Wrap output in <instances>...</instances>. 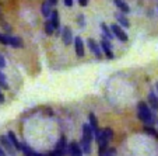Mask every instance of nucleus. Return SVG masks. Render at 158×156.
<instances>
[{"label":"nucleus","mask_w":158,"mask_h":156,"mask_svg":"<svg viewBox=\"0 0 158 156\" xmlns=\"http://www.w3.org/2000/svg\"><path fill=\"white\" fill-rule=\"evenodd\" d=\"M137 117L144 125H158V117L154 114V111L150 108L146 101H139L137 104Z\"/></svg>","instance_id":"obj_1"},{"label":"nucleus","mask_w":158,"mask_h":156,"mask_svg":"<svg viewBox=\"0 0 158 156\" xmlns=\"http://www.w3.org/2000/svg\"><path fill=\"white\" fill-rule=\"evenodd\" d=\"M0 146L4 149V152L7 153V156H15L17 150L14 149V146L11 145V142L9 141L7 135H0Z\"/></svg>","instance_id":"obj_2"},{"label":"nucleus","mask_w":158,"mask_h":156,"mask_svg":"<svg viewBox=\"0 0 158 156\" xmlns=\"http://www.w3.org/2000/svg\"><path fill=\"white\" fill-rule=\"evenodd\" d=\"M99 48H101V51L106 55L108 59H114L115 58L114 52H112V49H110V41L105 38L104 35H101V44H99Z\"/></svg>","instance_id":"obj_3"},{"label":"nucleus","mask_w":158,"mask_h":156,"mask_svg":"<svg viewBox=\"0 0 158 156\" xmlns=\"http://www.w3.org/2000/svg\"><path fill=\"white\" fill-rule=\"evenodd\" d=\"M110 31H112V34H114V37H116L119 41H122V42H126L129 39V37H127V34H126V31L123 30L120 25H118V24H112L110 25Z\"/></svg>","instance_id":"obj_4"},{"label":"nucleus","mask_w":158,"mask_h":156,"mask_svg":"<svg viewBox=\"0 0 158 156\" xmlns=\"http://www.w3.org/2000/svg\"><path fill=\"white\" fill-rule=\"evenodd\" d=\"M81 141L85 142V144H91L94 141V132L93 129L89 128L88 124H84L83 125V136H81Z\"/></svg>","instance_id":"obj_5"},{"label":"nucleus","mask_w":158,"mask_h":156,"mask_svg":"<svg viewBox=\"0 0 158 156\" xmlns=\"http://www.w3.org/2000/svg\"><path fill=\"white\" fill-rule=\"evenodd\" d=\"M49 21H51V24L53 25L55 31H56L55 34H56V35H60V20H59V13H57V10H52Z\"/></svg>","instance_id":"obj_6"},{"label":"nucleus","mask_w":158,"mask_h":156,"mask_svg":"<svg viewBox=\"0 0 158 156\" xmlns=\"http://www.w3.org/2000/svg\"><path fill=\"white\" fill-rule=\"evenodd\" d=\"M67 156H84L83 150H81L80 145L77 142H70L69 146H67Z\"/></svg>","instance_id":"obj_7"},{"label":"nucleus","mask_w":158,"mask_h":156,"mask_svg":"<svg viewBox=\"0 0 158 156\" xmlns=\"http://www.w3.org/2000/svg\"><path fill=\"white\" fill-rule=\"evenodd\" d=\"M87 45H88V48H89V51L93 52L94 55H95L98 59H102V51H101V48H99V45H98V42H95L94 39H91L89 38L88 41H87Z\"/></svg>","instance_id":"obj_8"},{"label":"nucleus","mask_w":158,"mask_h":156,"mask_svg":"<svg viewBox=\"0 0 158 156\" xmlns=\"http://www.w3.org/2000/svg\"><path fill=\"white\" fill-rule=\"evenodd\" d=\"M73 42H74V48H76V54H77V56L83 58L84 55H85V48H84L83 39H81L80 37H76V38L73 39Z\"/></svg>","instance_id":"obj_9"},{"label":"nucleus","mask_w":158,"mask_h":156,"mask_svg":"<svg viewBox=\"0 0 158 156\" xmlns=\"http://www.w3.org/2000/svg\"><path fill=\"white\" fill-rule=\"evenodd\" d=\"M60 35H62V39H63V44L64 45H70L73 42V33H72V30H70L69 27H64L62 31H60Z\"/></svg>","instance_id":"obj_10"},{"label":"nucleus","mask_w":158,"mask_h":156,"mask_svg":"<svg viewBox=\"0 0 158 156\" xmlns=\"http://www.w3.org/2000/svg\"><path fill=\"white\" fill-rule=\"evenodd\" d=\"M147 100H148L150 108H151L152 111H158V97H157V94H155L154 91H150Z\"/></svg>","instance_id":"obj_11"},{"label":"nucleus","mask_w":158,"mask_h":156,"mask_svg":"<svg viewBox=\"0 0 158 156\" xmlns=\"http://www.w3.org/2000/svg\"><path fill=\"white\" fill-rule=\"evenodd\" d=\"M7 138H9V141L11 142V145L14 146V149L17 150V152H18V150H21V142L17 139V135H15L14 132H13V131L7 132Z\"/></svg>","instance_id":"obj_12"},{"label":"nucleus","mask_w":158,"mask_h":156,"mask_svg":"<svg viewBox=\"0 0 158 156\" xmlns=\"http://www.w3.org/2000/svg\"><path fill=\"white\" fill-rule=\"evenodd\" d=\"M88 125H89V128L93 129V132L95 134V132H98L99 131V127H98V120H97V117H95V114H93V113H89L88 114Z\"/></svg>","instance_id":"obj_13"},{"label":"nucleus","mask_w":158,"mask_h":156,"mask_svg":"<svg viewBox=\"0 0 158 156\" xmlns=\"http://www.w3.org/2000/svg\"><path fill=\"white\" fill-rule=\"evenodd\" d=\"M9 45H11L13 48H23V39L20 37H11L9 35Z\"/></svg>","instance_id":"obj_14"},{"label":"nucleus","mask_w":158,"mask_h":156,"mask_svg":"<svg viewBox=\"0 0 158 156\" xmlns=\"http://www.w3.org/2000/svg\"><path fill=\"white\" fill-rule=\"evenodd\" d=\"M115 4H116V7L122 11V14H127L129 11H130V7H129L127 3H125L123 0H115Z\"/></svg>","instance_id":"obj_15"},{"label":"nucleus","mask_w":158,"mask_h":156,"mask_svg":"<svg viewBox=\"0 0 158 156\" xmlns=\"http://www.w3.org/2000/svg\"><path fill=\"white\" fill-rule=\"evenodd\" d=\"M101 30H102V35H104L106 39H109V41H110V39L114 38V34H112L110 28L108 27L105 23H101Z\"/></svg>","instance_id":"obj_16"},{"label":"nucleus","mask_w":158,"mask_h":156,"mask_svg":"<svg viewBox=\"0 0 158 156\" xmlns=\"http://www.w3.org/2000/svg\"><path fill=\"white\" fill-rule=\"evenodd\" d=\"M41 11H42V16L44 17H51V13H52V7L49 6L48 2H44L41 6Z\"/></svg>","instance_id":"obj_17"},{"label":"nucleus","mask_w":158,"mask_h":156,"mask_svg":"<svg viewBox=\"0 0 158 156\" xmlns=\"http://www.w3.org/2000/svg\"><path fill=\"white\" fill-rule=\"evenodd\" d=\"M116 18H118V23H119L120 25H123L125 28H127L129 25H130L129 20L125 17V14H122V13H118V14H116Z\"/></svg>","instance_id":"obj_18"},{"label":"nucleus","mask_w":158,"mask_h":156,"mask_svg":"<svg viewBox=\"0 0 158 156\" xmlns=\"http://www.w3.org/2000/svg\"><path fill=\"white\" fill-rule=\"evenodd\" d=\"M21 150H23V153H24V156H35V150H32L30 146H28L27 144H21Z\"/></svg>","instance_id":"obj_19"},{"label":"nucleus","mask_w":158,"mask_h":156,"mask_svg":"<svg viewBox=\"0 0 158 156\" xmlns=\"http://www.w3.org/2000/svg\"><path fill=\"white\" fill-rule=\"evenodd\" d=\"M143 131L146 132L147 135H151V136H155V138H158V131L154 128V127H151V125H144Z\"/></svg>","instance_id":"obj_20"},{"label":"nucleus","mask_w":158,"mask_h":156,"mask_svg":"<svg viewBox=\"0 0 158 156\" xmlns=\"http://www.w3.org/2000/svg\"><path fill=\"white\" fill-rule=\"evenodd\" d=\"M45 34H46V35H53L55 34V28H53V25L51 24L49 20L45 21Z\"/></svg>","instance_id":"obj_21"},{"label":"nucleus","mask_w":158,"mask_h":156,"mask_svg":"<svg viewBox=\"0 0 158 156\" xmlns=\"http://www.w3.org/2000/svg\"><path fill=\"white\" fill-rule=\"evenodd\" d=\"M0 89H4V90L9 89V83H7V80H6V75L2 72H0Z\"/></svg>","instance_id":"obj_22"},{"label":"nucleus","mask_w":158,"mask_h":156,"mask_svg":"<svg viewBox=\"0 0 158 156\" xmlns=\"http://www.w3.org/2000/svg\"><path fill=\"white\" fill-rule=\"evenodd\" d=\"M116 149L115 148H108L106 150H105L102 155H99V156H116Z\"/></svg>","instance_id":"obj_23"},{"label":"nucleus","mask_w":158,"mask_h":156,"mask_svg":"<svg viewBox=\"0 0 158 156\" xmlns=\"http://www.w3.org/2000/svg\"><path fill=\"white\" fill-rule=\"evenodd\" d=\"M0 44L2 45H9V35H4V34L0 33Z\"/></svg>","instance_id":"obj_24"},{"label":"nucleus","mask_w":158,"mask_h":156,"mask_svg":"<svg viewBox=\"0 0 158 156\" xmlns=\"http://www.w3.org/2000/svg\"><path fill=\"white\" fill-rule=\"evenodd\" d=\"M6 66V59H4V56L2 54H0V68H4Z\"/></svg>","instance_id":"obj_25"},{"label":"nucleus","mask_w":158,"mask_h":156,"mask_svg":"<svg viewBox=\"0 0 158 156\" xmlns=\"http://www.w3.org/2000/svg\"><path fill=\"white\" fill-rule=\"evenodd\" d=\"M63 3H64V6L72 7L73 6V0H63Z\"/></svg>","instance_id":"obj_26"},{"label":"nucleus","mask_w":158,"mask_h":156,"mask_svg":"<svg viewBox=\"0 0 158 156\" xmlns=\"http://www.w3.org/2000/svg\"><path fill=\"white\" fill-rule=\"evenodd\" d=\"M78 24H80V25H84V16H83V14L78 16Z\"/></svg>","instance_id":"obj_27"},{"label":"nucleus","mask_w":158,"mask_h":156,"mask_svg":"<svg viewBox=\"0 0 158 156\" xmlns=\"http://www.w3.org/2000/svg\"><path fill=\"white\" fill-rule=\"evenodd\" d=\"M88 2H89V0H78V4H80V6H87V4H88Z\"/></svg>","instance_id":"obj_28"},{"label":"nucleus","mask_w":158,"mask_h":156,"mask_svg":"<svg viewBox=\"0 0 158 156\" xmlns=\"http://www.w3.org/2000/svg\"><path fill=\"white\" fill-rule=\"evenodd\" d=\"M48 3H49V6L51 7H53V6H56L57 4V0H48Z\"/></svg>","instance_id":"obj_29"},{"label":"nucleus","mask_w":158,"mask_h":156,"mask_svg":"<svg viewBox=\"0 0 158 156\" xmlns=\"http://www.w3.org/2000/svg\"><path fill=\"white\" fill-rule=\"evenodd\" d=\"M0 156H7V153L4 152V149L2 146H0Z\"/></svg>","instance_id":"obj_30"},{"label":"nucleus","mask_w":158,"mask_h":156,"mask_svg":"<svg viewBox=\"0 0 158 156\" xmlns=\"http://www.w3.org/2000/svg\"><path fill=\"white\" fill-rule=\"evenodd\" d=\"M2 103H4V96L2 94V91H0V104H2Z\"/></svg>","instance_id":"obj_31"},{"label":"nucleus","mask_w":158,"mask_h":156,"mask_svg":"<svg viewBox=\"0 0 158 156\" xmlns=\"http://www.w3.org/2000/svg\"><path fill=\"white\" fill-rule=\"evenodd\" d=\"M35 156H49V155H46V153H39V152H36Z\"/></svg>","instance_id":"obj_32"},{"label":"nucleus","mask_w":158,"mask_h":156,"mask_svg":"<svg viewBox=\"0 0 158 156\" xmlns=\"http://www.w3.org/2000/svg\"><path fill=\"white\" fill-rule=\"evenodd\" d=\"M155 87H157V91H158V82H157V84H155ZM158 97V96H157Z\"/></svg>","instance_id":"obj_33"}]
</instances>
